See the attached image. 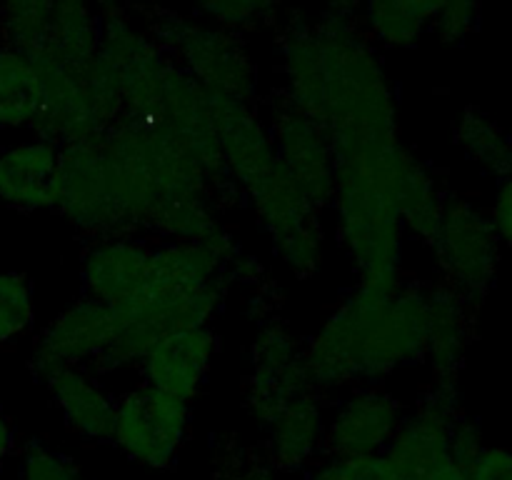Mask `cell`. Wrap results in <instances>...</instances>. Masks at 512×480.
<instances>
[{"mask_svg": "<svg viewBox=\"0 0 512 480\" xmlns=\"http://www.w3.org/2000/svg\"><path fill=\"white\" fill-rule=\"evenodd\" d=\"M280 95L320 125L335 150L398 133V93L355 18L293 15L278 33Z\"/></svg>", "mask_w": 512, "mask_h": 480, "instance_id": "6da1fadb", "label": "cell"}, {"mask_svg": "<svg viewBox=\"0 0 512 480\" xmlns=\"http://www.w3.org/2000/svg\"><path fill=\"white\" fill-rule=\"evenodd\" d=\"M240 258L233 235L218 240H163L143 293L118 315V333L98 360V373L130 368L163 335L208 325L228 290V268Z\"/></svg>", "mask_w": 512, "mask_h": 480, "instance_id": "7a4b0ae2", "label": "cell"}, {"mask_svg": "<svg viewBox=\"0 0 512 480\" xmlns=\"http://www.w3.org/2000/svg\"><path fill=\"white\" fill-rule=\"evenodd\" d=\"M140 25L183 73L220 98L258 100V63L240 33L160 5H140Z\"/></svg>", "mask_w": 512, "mask_h": 480, "instance_id": "3957f363", "label": "cell"}, {"mask_svg": "<svg viewBox=\"0 0 512 480\" xmlns=\"http://www.w3.org/2000/svg\"><path fill=\"white\" fill-rule=\"evenodd\" d=\"M335 233L358 283H398L405 228L395 205L370 180L335 168Z\"/></svg>", "mask_w": 512, "mask_h": 480, "instance_id": "277c9868", "label": "cell"}, {"mask_svg": "<svg viewBox=\"0 0 512 480\" xmlns=\"http://www.w3.org/2000/svg\"><path fill=\"white\" fill-rule=\"evenodd\" d=\"M398 283H358L343 303L320 323L303 345V363L310 385L320 395L350 390L363 383V350L373 325L390 303Z\"/></svg>", "mask_w": 512, "mask_h": 480, "instance_id": "5b68a950", "label": "cell"}, {"mask_svg": "<svg viewBox=\"0 0 512 480\" xmlns=\"http://www.w3.org/2000/svg\"><path fill=\"white\" fill-rule=\"evenodd\" d=\"M460 415L458 385L433 383L385 448V460L398 480H468L450 455V428Z\"/></svg>", "mask_w": 512, "mask_h": 480, "instance_id": "8992f818", "label": "cell"}, {"mask_svg": "<svg viewBox=\"0 0 512 480\" xmlns=\"http://www.w3.org/2000/svg\"><path fill=\"white\" fill-rule=\"evenodd\" d=\"M430 248L443 275L440 283L480 303L495 280L500 250V238L488 215L470 200L445 195L443 215Z\"/></svg>", "mask_w": 512, "mask_h": 480, "instance_id": "52a82bcc", "label": "cell"}, {"mask_svg": "<svg viewBox=\"0 0 512 480\" xmlns=\"http://www.w3.org/2000/svg\"><path fill=\"white\" fill-rule=\"evenodd\" d=\"M188 428L190 403L140 385L115 398L108 440L133 463L163 470L178 460Z\"/></svg>", "mask_w": 512, "mask_h": 480, "instance_id": "ba28073f", "label": "cell"}, {"mask_svg": "<svg viewBox=\"0 0 512 480\" xmlns=\"http://www.w3.org/2000/svg\"><path fill=\"white\" fill-rule=\"evenodd\" d=\"M315 390L303 363V345L285 325L270 318L260 323L250 343V370L245 375L243 405L250 418L268 425L290 400Z\"/></svg>", "mask_w": 512, "mask_h": 480, "instance_id": "9c48e42d", "label": "cell"}, {"mask_svg": "<svg viewBox=\"0 0 512 480\" xmlns=\"http://www.w3.org/2000/svg\"><path fill=\"white\" fill-rule=\"evenodd\" d=\"M265 120L285 173L315 208H330L335 193V148L330 135L280 93L270 100Z\"/></svg>", "mask_w": 512, "mask_h": 480, "instance_id": "30bf717a", "label": "cell"}, {"mask_svg": "<svg viewBox=\"0 0 512 480\" xmlns=\"http://www.w3.org/2000/svg\"><path fill=\"white\" fill-rule=\"evenodd\" d=\"M98 138L60 145L55 180V210L90 238L125 233L110 193Z\"/></svg>", "mask_w": 512, "mask_h": 480, "instance_id": "8fae6325", "label": "cell"}, {"mask_svg": "<svg viewBox=\"0 0 512 480\" xmlns=\"http://www.w3.org/2000/svg\"><path fill=\"white\" fill-rule=\"evenodd\" d=\"M403 405L380 383H360L325 415L323 450L328 458L383 455L403 423Z\"/></svg>", "mask_w": 512, "mask_h": 480, "instance_id": "7c38bea8", "label": "cell"}, {"mask_svg": "<svg viewBox=\"0 0 512 480\" xmlns=\"http://www.w3.org/2000/svg\"><path fill=\"white\" fill-rule=\"evenodd\" d=\"M428 350V293L420 283H400L380 313L363 350V383H383L408 365L423 363Z\"/></svg>", "mask_w": 512, "mask_h": 480, "instance_id": "4fadbf2b", "label": "cell"}, {"mask_svg": "<svg viewBox=\"0 0 512 480\" xmlns=\"http://www.w3.org/2000/svg\"><path fill=\"white\" fill-rule=\"evenodd\" d=\"M215 128H218L220 158L230 188L243 198L268 183L280 170L268 120L253 103L213 95Z\"/></svg>", "mask_w": 512, "mask_h": 480, "instance_id": "5bb4252c", "label": "cell"}, {"mask_svg": "<svg viewBox=\"0 0 512 480\" xmlns=\"http://www.w3.org/2000/svg\"><path fill=\"white\" fill-rule=\"evenodd\" d=\"M115 333H118V315L113 308L93 298L75 300L40 330L33 343L30 368L35 375L65 365L95 368L113 343Z\"/></svg>", "mask_w": 512, "mask_h": 480, "instance_id": "9a60e30c", "label": "cell"}, {"mask_svg": "<svg viewBox=\"0 0 512 480\" xmlns=\"http://www.w3.org/2000/svg\"><path fill=\"white\" fill-rule=\"evenodd\" d=\"M153 270V245L133 233L90 240L80 263L85 298L123 310L145 290Z\"/></svg>", "mask_w": 512, "mask_h": 480, "instance_id": "2e32d148", "label": "cell"}, {"mask_svg": "<svg viewBox=\"0 0 512 480\" xmlns=\"http://www.w3.org/2000/svg\"><path fill=\"white\" fill-rule=\"evenodd\" d=\"M33 63L43 88V105L33 123L35 135L58 145L98 138L103 128L90 103L88 73L68 68L45 53L33 55Z\"/></svg>", "mask_w": 512, "mask_h": 480, "instance_id": "e0dca14e", "label": "cell"}, {"mask_svg": "<svg viewBox=\"0 0 512 480\" xmlns=\"http://www.w3.org/2000/svg\"><path fill=\"white\" fill-rule=\"evenodd\" d=\"M215 353L218 335L210 330V325H195L163 335L143 355L138 368L148 388L190 403L203 388Z\"/></svg>", "mask_w": 512, "mask_h": 480, "instance_id": "ac0fdd59", "label": "cell"}, {"mask_svg": "<svg viewBox=\"0 0 512 480\" xmlns=\"http://www.w3.org/2000/svg\"><path fill=\"white\" fill-rule=\"evenodd\" d=\"M428 293V360L433 370V383L458 385L460 368L465 363L470 338H473L475 303L438 283L425 288Z\"/></svg>", "mask_w": 512, "mask_h": 480, "instance_id": "d6986e66", "label": "cell"}, {"mask_svg": "<svg viewBox=\"0 0 512 480\" xmlns=\"http://www.w3.org/2000/svg\"><path fill=\"white\" fill-rule=\"evenodd\" d=\"M60 145L35 135L0 153V203L33 213L55 210Z\"/></svg>", "mask_w": 512, "mask_h": 480, "instance_id": "ffe728a7", "label": "cell"}, {"mask_svg": "<svg viewBox=\"0 0 512 480\" xmlns=\"http://www.w3.org/2000/svg\"><path fill=\"white\" fill-rule=\"evenodd\" d=\"M318 390L290 400L265 425V460L275 473H300L315 463L325 440V408Z\"/></svg>", "mask_w": 512, "mask_h": 480, "instance_id": "44dd1931", "label": "cell"}, {"mask_svg": "<svg viewBox=\"0 0 512 480\" xmlns=\"http://www.w3.org/2000/svg\"><path fill=\"white\" fill-rule=\"evenodd\" d=\"M48 388L55 408L63 415V423L78 438L98 443L108 440L113 425L115 398L100 385L88 368H53L38 375Z\"/></svg>", "mask_w": 512, "mask_h": 480, "instance_id": "7402d4cb", "label": "cell"}, {"mask_svg": "<svg viewBox=\"0 0 512 480\" xmlns=\"http://www.w3.org/2000/svg\"><path fill=\"white\" fill-rule=\"evenodd\" d=\"M100 30L103 25L95 0H55L48 38L38 53L50 55L80 73H88L100 48Z\"/></svg>", "mask_w": 512, "mask_h": 480, "instance_id": "603a6c76", "label": "cell"}, {"mask_svg": "<svg viewBox=\"0 0 512 480\" xmlns=\"http://www.w3.org/2000/svg\"><path fill=\"white\" fill-rule=\"evenodd\" d=\"M443 0H365L360 28L385 48H413L433 25Z\"/></svg>", "mask_w": 512, "mask_h": 480, "instance_id": "cb8c5ba5", "label": "cell"}, {"mask_svg": "<svg viewBox=\"0 0 512 480\" xmlns=\"http://www.w3.org/2000/svg\"><path fill=\"white\" fill-rule=\"evenodd\" d=\"M43 105L40 73L33 58L0 48V128H33Z\"/></svg>", "mask_w": 512, "mask_h": 480, "instance_id": "d4e9b609", "label": "cell"}, {"mask_svg": "<svg viewBox=\"0 0 512 480\" xmlns=\"http://www.w3.org/2000/svg\"><path fill=\"white\" fill-rule=\"evenodd\" d=\"M453 135L463 153L485 173L498 178L512 173V140L488 113L480 108H465L455 123Z\"/></svg>", "mask_w": 512, "mask_h": 480, "instance_id": "484cf974", "label": "cell"}, {"mask_svg": "<svg viewBox=\"0 0 512 480\" xmlns=\"http://www.w3.org/2000/svg\"><path fill=\"white\" fill-rule=\"evenodd\" d=\"M55 0H0V30L8 48L35 55L48 38Z\"/></svg>", "mask_w": 512, "mask_h": 480, "instance_id": "4316f807", "label": "cell"}, {"mask_svg": "<svg viewBox=\"0 0 512 480\" xmlns=\"http://www.w3.org/2000/svg\"><path fill=\"white\" fill-rule=\"evenodd\" d=\"M208 23L220 28L248 33L278 20L280 0H193Z\"/></svg>", "mask_w": 512, "mask_h": 480, "instance_id": "83f0119b", "label": "cell"}, {"mask_svg": "<svg viewBox=\"0 0 512 480\" xmlns=\"http://www.w3.org/2000/svg\"><path fill=\"white\" fill-rule=\"evenodd\" d=\"M35 320L33 285L23 273H0V345L13 343Z\"/></svg>", "mask_w": 512, "mask_h": 480, "instance_id": "f1b7e54d", "label": "cell"}, {"mask_svg": "<svg viewBox=\"0 0 512 480\" xmlns=\"http://www.w3.org/2000/svg\"><path fill=\"white\" fill-rule=\"evenodd\" d=\"M20 480H85L73 458L45 440H30L20 453Z\"/></svg>", "mask_w": 512, "mask_h": 480, "instance_id": "f546056e", "label": "cell"}, {"mask_svg": "<svg viewBox=\"0 0 512 480\" xmlns=\"http://www.w3.org/2000/svg\"><path fill=\"white\" fill-rule=\"evenodd\" d=\"M275 470L270 468L263 453L243 448L238 443L220 445L213 455V478L210 480H275Z\"/></svg>", "mask_w": 512, "mask_h": 480, "instance_id": "4dcf8cb0", "label": "cell"}, {"mask_svg": "<svg viewBox=\"0 0 512 480\" xmlns=\"http://www.w3.org/2000/svg\"><path fill=\"white\" fill-rule=\"evenodd\" d=\"M480 8H483V0H443L430 30L438 35L440 43H463L478 28Z\"/></svg>", "mask_w": 512, "mask_h": 480, "instance_id": "1f68e13d", "label": "cell"}, {"mask_svg": "<svg viewBox=\"0 0 512 480\" xmlns=\"http://www.w3.org/2000/svg\"><path fill=\"white\" fill-rule=\"evenodd\" d=\"M308 480H398L385 455L335 460L328 458L310 473Z\"/></svg>", "mask_w": 512, "mask_h": 480, "instance_id": "d6a6232c", "label": "cell"}, {"mask_svg": "<svg viewBox=\"0 0 512 480\" xmlns=\"http://www.w3.org/2000/svg\"><path fill=\"white\" fill-rule=\"evenodd\" d=\"M483 450H485V443H483V433H480V425L460 413L458 418H455L453 428H450V455H453L455 465L468 473Z\"/></svg>", "mask_w": 512, "mask_h": 480, "instance_id": "836d02e7", "label": "cell"}, {"mask_svg": "<svg viewBox=\"0 0 512 480\" xmlns=\"http://www.w3.org/2000/svg\"><path fill=\"white\" fill-rule=\"evenodd\" d=\"M468 480H512V450L485 448L468 470Z\"/></svg>", "mask_w": 512, "mask_h": 480, "instance_id": "e575fe53", "label": "cell"}, {"mask_svg": "<svg viewBox=\"0 0 512 480\" xmlns=\"http://www.w3.org/2000/svg\"><path fill=\"white\" fill-rule=\"evenodd\" d=\"M490 223H493L498 238L505 240V245L512 250V173L500 180L498 193H495Z\"/></svg>", "mask_w": 512, "mask_h": 480, "instance_id": "d590c367", "label": "cell"}, {"mask_svg": "<svg viewBox=\"0 0 512 480\" xmlns=\"http://www.w3.org/2000/svg\"><path fill=\"white\" fill-rule=\"evenodd\" d=\"M13 453H15V428L13 423H10L8 415L0 410V470H3V465L8 463Z\"/></svg>", "mask_w": 512, "mask_h": 480, "instance_id": "8d00e7d4", "label": "cell"}, {"mask_svg": "<svg viewBox=\"0 0 512 480\" xmlns=\"http://www.w3.org/2000/svg\"><path fill=\"white\" fill-rule=\"evenodd\" d=\"M363 3L365 0H323V5L328 13L345 15V18H358Z\"/></svg>", "mask_w": 512, "mask_h": 480, "instance_id": "74e56055", "label": "cell"}]
</instances>
